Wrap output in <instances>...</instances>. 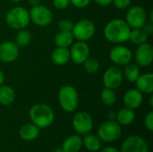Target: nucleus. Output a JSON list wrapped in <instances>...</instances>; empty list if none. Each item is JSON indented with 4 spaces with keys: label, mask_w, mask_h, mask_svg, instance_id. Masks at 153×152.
Returning a JSON list of instances; mask_svg holds the SVG:
<instances>
[{
    "label": "nucleus",
    "mask_w": 153,
    "mask_h": 152,
    "mask_svg": "<svg viewBox=\"0 0 153 152\" xmlns=\"http://www.w3.org/2000/svg\"><path fill=\"white\" fill-rule=\"evenodd\" d=\"M131 28L123 19H113L104 28V37L111 43L121 44L129 40Z\"/></svg>",
    "instance_id": "1"
},
{
    "label": "nucleus",
    "mask_w": 153,
    "mask_h": 152,
    "mask_svg": "<svg viewBox=\"0 0 153 152\" xmlns=\"http://www.w3.org/2000/svg\"><path fill=\"white\" fill-rule=\"evenodd\" d=\"M30 118L39 128H46L50 126L55 118L53 109L47 104L39 103L32 106L29 112Z\"/></svg>",
    "instance_id": "2"
},
{
    "label": "nucleus",
    "mask_w": 153,
    "mask_h": 152,
    "mask_svg": "<svg viewBox=\"0 0 153 152\" xmlns=\"http://www.w3.org/2000/svg\"><path fill=\"white\" fill-rule=\"evenodd\" d=\"M5 22L13 30L25 29L30 22L29 12L22 6H14L6 13Z\"/></svg>",
    "instance_id": "3"
},
{
    "label": "nucleus",
    "mask_w": 153,
    "mask_h": 152,
    "mask_svg": "<svg viewBox=\"0 0 153 152\" xmlns=\"http://www.w3.org/2000/svg\"><path fill=\"white\" fill-rule=\"evenodd\" d=\"M58 101L62 109L65 112H74L79 103V97L76 89L70 85H65L58 91Z\"/></svg>",
    "instance_id": "4"
},
{
    "label": "nucleus",
    "mask_w": 153,
    "mask_h": 152,
    "mask_svg": "<svg viewBox=\"0 0 153 152\" xmlns=\"http://www.w3.org/2000/svg\"><path fill=\"white\" fill-rule=\"evenodd\" d=\"M121 134L122 129L117 121H106L98 128V137L106 142H112L117 141L121 136Z\"/></svg>",
    "instance_id": "5"
},
{
    "label": "nucleus",
    "mask_w": 153,
    "mask_h": 152,
    "mask_svg": "<svg viewBox=\"0 0 153 152\" xmlns=\"http://www.w3.org/2000/svg\"><path fill=\"white\" fill-rule=\"evenodd\" d=\"M96 28L94 23L88 19L80 20L75 24H74L72 33L74 35V38L78 39L79 41H84L90 40L95 34Z\"/></svg>",
    "instance_id": "6"
},
{
    "label": "nucleus",
    "mask_w": 153,
    "mask_h": 152,
    "mask_svg": "<svg viewBox=\"0 0 153 152\" xmlns=\"http://www.w3.org/2000/svg\"><path fill=\"white\" fill-rule=\"evenodd\" d=\"M29 14L30 20L35 25L41 27L49 25L53 20V14L50 9L42 4L32 6V8L29 12Z\"/></svg>",
    "instance_id": "7"
},
{
    "label": "nucleus",
    "mask_w": 153,
    "mask_h": 152,
    "mask_svg": "<svg viewBox=\"0 0 153 152\" xmlns=\"http://www.w3.org/2000/svg\"><path fill=\"white\" fill-rule=\"evenodd\" d=\"M148 21V14L146 10L141 5H134L129 8L126 13V22L133 29L142 28Z\"/></svg>",
    "instance_id": "8"
},
{
    "label": "nucleus",
    "mask_w": 153,
    "mask_h": 152,
    "mask_svg": "<svg viewBox=\"0 0 153 152\" xmlns=\"http://www.w3.org/2000/svg\"><path fill=\"white\" fill-rule=\"evenodd\" d=\"M123 79L124 75L122 70L118 66L114 65L108 67L105 71L102 78V82L104 87L111 90H116L122 84Z\"/></svg>",
    "instance_id": "9"
},
{
    "label": "nucleus",
    "mask_w": 153,
    "mask_h": 152,
    "mask_svg": "<svg viewBox=\"0 0 153 152\" xmlns=\"http://www.w3.org/2000/svg\"><path fill=\"white\" fill-rule=\"evenodd\" d=\"M73 126L75 132L81 135L89 133L93 127L91 116L84 111L78 112L73 118Z\"/></svg>",
    "instance_id": "10"
},
{
    "label": "nucleus",
    "mask_w": 153,
    "mask_h": 152,
    "mask_svg": "<svg viewBox=\"0 0 153 152\" xmlns=\"http://www.w3.org/2000/svg\"><path fill=\"white\" fill-rule=\"evenodd\" d=\"M109 58L117 65H126L132 61L133 53L127 47L117 45L110 49Z\"/></svg>",
    "instance_id": "11"
},
{
    "label": "nucleus",
    "mask_w": 153,
    "mask_h": 152,
    "mask_svg": "<svg viewBox=\"0 0 153 152\" xmlns=\"http://www.w3.org/2000/svg\"><path fill=\"white\" fill-rule=\"evenodd\" d=\"M120 152H149V148L144 139L137 135H133L124 141Z\"/></svg>",
    "instance_id": "12"
},
{
    "label": "nucleus",
    "mask_w": 153,
    "mask_h": 152,
    "mask_svg": "<svg viewBox=\"0 0 153 152\" xmlns=\"http://www.w3.org/2000/svg\"><path fill=\"white\" fill-rule=\"evenodd\" d=\"M136 65L142 67H147L153 61V47L152 44L145 42L138 46L135 52Z\"/></svg>",
    "instance_id": "13"
},
{
    "label": "nucleus",
    "mask_w": 153,
    "mask_h": 152,
    "mask_svg": "<svg viewBox=\"0 0 153 152\" xmlns=\"http://www.w3.org/2000/svg\"><path fill=\"white\" fill-rule=\"evenodd\" d=\"M70 51V59L77 64L82 65V63L90 56V47L84 41H78L72 44Z\"/></svg>",
    "instance_id": "14"
},
{
    "label": "nucleus",
    "mask_w": 153,
    "mask_h": 152,
    "mask_svg": "<svg viewBox=\"0 0 153 152\" xmlns=\"http://www.w3.org/2000/svg\"><path fill=\"white\" fill-rule=\"evenodd\" d=\"M19 47L14 42L4 41L0 44V60L4 63H12L18 58Z\"/></svg>",
    "instance_id": "15"
},
{
    "label": "nucleus",
    "mask_w": 153,
    "mask_h": 152,
    "mask_svg": "<svg viewBox=\"0 0 153 152\" xmlns=\"http://www.w3.org/2000/svg\"><path fill=\"white\" fill-rule=\"evenodd\" d=\"M143 100V93L137 89H131L127 90L123 99L126 108H128L133 110L138 108L142 105Z\"/></svg>",
    "instance_id": "16"
},
{
    "label": "nucleus",
    "mask_w": 153,
    "mask_h": 152,
    "mask_svg": "<svg viewBox=\"0 0 153 152\" xmlns=\"http://www.w3.org/2000/svg\"><path fill=\"white\" fill-rule=\"evenodd\" d=\"M135 85L136 89L143 94H152L153 92V74L152 73L140 74L135 81Z\"/></svg>",
    "instance_id": "17"
},
{
    "label": "nucleus",
    "mask_w": 153,
    "mask_h": 152,
    "mask_svg": "<svg viewBox=\"0 0 153 152\" xmlns=\"http://www.w3.org/2000/svg\"><path fill=\"white\" fill-rule=\"evenodd\" d=\"M20 136L26 142H31L38 138L39 128L34 124H26L20 128Z\"/></svg>",
    "instance_id": "18"
},
{
    "label": "nucleus",
    "mask_w": 153,
    "mask_h": 152,
    "mask_svg": "<svg viewBox=\"0 0 153 152\" xmlns=\"http://www.w3.org/2000/svg\"><path fill=\"white\" fill-rule=\"evenodd\" d=\"M82 146V139L80 135H71L66 138L62 145L65 152H78Z\"/></svg>",
    "instance_id": "19"
},
{
    "label": "nucleus",
    "mask_w": 153,
    "mask_h": 152,
    "mask_svg": "<svg viewBox=\"0 0 153 152\" xmlns=\"http://www.w3.org/2000/svg\"><path fill=\"white\" fill-rule=\"evenodd\" d=\"M52 61L57 65H64L67 64L70 60V51L66 47H56L52 55H51Z\"/></svg>",
    "instance_id": "20"
},
{
    "label": "nucleus",
    "mask_w": 153,
    "mask_h": 152,
    "mask_svg": "<svg viewBox=\"0 0 153 152\" xmlns=\"http://www.w3.org/2000/svg\"><path fill=\"white\" fill-rule=\"evenodd\" d=\"M74 35L72 31H63L59 30L55 36V44L58 47L68 48L74 43Z\"/></svg>",
    "instance_id": "21"
},
{
    "label": "nucleus",
    "mask_w": 153,
    "mask_h": 152,
    "mask_svg": "<svg viewBox=\"0 0 153 152\" xmlns=\"http://www.w3.org/2000/svg\"><path fill=\"white\" fill-rule=\"evenodd\" d=\"M135 119V114L133 109L128 108H122L117 115V122L120 125H129Z\"/></svg>",
    "instance_id": "22"
},
{
    "label": "nucleus",
    "mask_w": 153,
    "mask_h": 152,
    "mask_svg": "<svg viewBox=\"0 0 153 152\" xmlns=\"http://www.w3.org/2000/svg\"><path fill=\"white\" fill-rule=\"evenodd\" d=\"M15 99V92L13 89L8 85L0 86V104L3 106L11 105Z\"/></svg>",
    "instance_id": "23"
},
{
    "label": "nucleus",
    "mask_w": 153,
    "mask_h": 152,
    "mask_svg": "<svg viewBox=\"0 0 153 152\" xmlns=\"http://www.w3.org/2000/svg\"><path fill=\"white\" fill-rule=\"evenodd\" d=\"M124 66H125V69L123 72V75L125 76V78L129 82H135V81L141 74L139 65L130 62L129 64H127Z\"/></svg>",
    "instance_id": "24"
},
{
    "label": "nucleus",
    "mask_w": 153,
    "mask_h": 152,
    "mask_svg": "<svg viewBox=\"0 0 153 152\" xmlns=\"http://www.w3.org/2000/svg\"><path fill=\"white\" fill-rule=\"evenodd\" d=\"M82 145L85 146V148L91 152L98 151L100 149L101 142L100 139L94 135V134H85V137L82 139Z\"/></svg>",
    "instance_id": "25"
},
{
    "label": "nucleus",
    "mask_w": 153,
    "mask_h": 152,
    "mask_svg": "<svg viewBox=\"0 0 153 152\" xmlns=\"http://www.w3.org/2000/svg\"><path fill=\"white\" fill-rule=\"evenodd\" d=\"M148 36L149 35L142 28L134 29V30H131L130 36H129V40H131L132 43H134V45L139 46L141 44H143V43L147 42Z\"/></svg>",
    "instance_id": "26"
},
{
    "label": "nucleus",
    "mask_w": 153,
    "mask_h": 152,
    "mask_svg": "<svg viewBox=\"0 0 153 152\" xmlns=\"http://www.w3.org/2000/svg\"><path fill=\"white\" fill-rule=\"evenodd\" d=\"M31 41V34L29 30L22 29L20 30L14 38V43L18 47H24L30 44Z\"/></svg>",
    "instance_id": "27"
},
{
    "label": "nucleus",
    "mask_w": 153,
    "mask_h": 152,
    "mask_svg": "<svg viewBox=\"0 0 153 152\" xmlns=\"http://www.w3.org/2000/svg\"><path fill=\"white\" fill-rule=\"evenodd\" d=\"M100 99L106 106H113L117 101V95L114 90L108 88H103L100 91Z\"/></svg>",
    "instance_id": "28"
},
{
    "label": "nucleus",
    "mask_w": 153,
    "mask_h": 152,
    "mask_svg": "<svg viewBox=\"0 0 153 152\" xmlns=\"http://www.w3.org/2000/svg\"><path fill=\"white\" fill-rule=\"evenodd\" d=\"M83 68L85 70L86 73H90V74H93L96 73L99 69H100V63L97 59L95 58H91V57H88L83 63Z\"/></svg>",
    "instance_id": "29"
},
{
    "label": "nucleus",
    "mask_w": 153,
    "mask_h": 152,
    "mask_svg": "<svg viewBox=\"0 0 153 152\" xmlns=\"http://www.w3.org/2000/svg\"><path fill=\"white\" fill-rule=\"evenodd\" d=\"M74 27V22L69 19H63L58 22L59 30L63 31H72Z\"/></svg>",
    "instance_id": "30"
},
{
    "label": "nucleus",
    "mask_w": 153,
    "mask_h": 152,
    "mask_svg": "<svg viewBox=\"0 0 153 152\" xmlns=\"http://www.w3.org/2000/svg\"><path fill=\"white\" fill-rule=\"evenodd\" d=\"M132 0H112V4L118 10H124L130 6Z\"/></svg>",
    "instance_id": "31"
},
{
    "label": "nucleus",
    "mask_w": 153,
    "mask_h": 152,
    "mask_svg": "<svg viewBox=\"0 0 153 152\" xmlns=\"http://www.w3.org/2000/svg\"><path fill=\"white\" fill-rule=\"evenodd\" d=\"M53 4L56 9L65 10L70 4V0H53Z\"/></svg>",
    "instance_id": "32"
},
{
    "label": "nucleus",
    "mask_w": 153,
    "mask_h": 152,
    "mask_svg": "<svg viewBox=\"0 0 153 152\" xmlns=\"http://www.w3.org/2000/svg\"><path fill=\"white\" fill-rule=\"evenodd\" d=\"M91 0H70V4L77 8H85L87 7Z\"/></svg>",
    "instance_id": "33"
},
{
    "label": "nucleus",
    "mask_w": 153,
    "mask_h": 152,
    "mask_svg": "<svg viewBox=\"0 0 153 152\" xmlns=\"http://www.w3.org/2000/svg\"><path fill=\"white\" fill-rule=\"evenodd\" d=\"M144 125L146 126V128L150 131L152 132L153 131V112L151 111L145 117L144 120Z\"/></svg>",
    "instance_id": "34"
},
{
    "label": "nucleus",
    "mask_w": 153,
    "mask_h": 152,
    "mask_svg": "<svg viewBox=\"0 0 153 152\" xmlns=\"http://www.w3.org/2000/svg\"><path fill=\"white\" fill-rule=\"evenodd\" d=\"M142 29L148 34V35H152L153 33V22L147 21L144 25L142 27Z\"/></svg>",
    "instance_id": "35"
},
{
    "label": "nucleus",
    "mask_w": 153,
    "mask_h": 152,
    "mask_svg": "<svg viewBox=\"0 0 153 152\" xmlns=\"http://www.w3.org/2000/svg\"><path fill=\"white\" fill-rule=\"evenodd\" d=\"M96 4H100V5H103V6H107L109 5L110 4H112V0H93Z\"/></svg>",
    "instance_id": "36"
},
{
    "label": "nucleus",
    "mask_w": 153,
    "mask_h": 152,
    "mask_svg": "<svg viewBox=\"0 0 153 152\" xmlns=\"http://www.w3.org/2000/svg\"><path fill=\"white\" fill-rule=\"evenodd\" d=\"M101 152H120L117 149L114 148V147H107L105 149H103V151Z\"/></svg>",
    "instance_id": "37"
},
{
    "label": "nucleus",
    "mask_w": 153,
    "mask_h": 152,
    "mask_svg": "<svg viewBox=\"0 0 153 152\" xmlns=\"http://www.w3.org/2000/svg\"><path fill=\"white\" fill-rule=\"evenodd\" d=\"M28 1H29L30 4H31L32 6L40 4V2H41V0H28Z\"/></svg>",
    "instance_id": "38"
},
{
    "label": "nucleus",
    "mask_w": 153,
    "mask_h": 152,
    "mask_svg": "<svg viewBox=\"0 0 153 152\" xmlns=\"http://www.w3.org/2000/svg\"><path fill=\"white\" fill-rule=\"evenodd\" d=\"M4 73L0 70V86L4 83Z\"/></svg>",
    "instance_id": "39"
},
{
    "label": "nucleus",
    "mask_w": 153,
    "mask_h": 152,
    "mask_svg": "<svg viewBox=\"0 0 153 152\" xmlns=\"http://www.w3.org/2000/svg\"><path fill=\"white\" fill-rule=\"evenodd\" d=\"M52 152H65V151H64V150H63L62 148H56V149H55V150H54Z\"/></svg>",
    "instance_id": "40"
},
{
    "label": "nucleus",
    "mask_w": 153,
    "mask_h": 152,
    "mask_svg": "<svg viewBox=\"0 0 153 152\" xmlns=\"http://www.w3.org/2000/svg\"><path fill=\"white\" fill-rule=\"evenodd\" d=\"M150 22H153V11H151V13H150Z\"/></svg>",
    "instance_id": "41"
},
{
    "label": "nucleus",
    "mask_w": 153,
    "mask_h": 152,
    "mask_svg": "<svg viewBox=\"0 0 153 152\" xmlns=\"http://www.w3.org/2000/svg\"><path fill=\"white\" fill-rule=\"evenodd\" d=\"M150 105H151V107L152 108L153 107V97L152 96L151 97V99H150Z\"/></svg>",
    "instance_id": "42"
},
{
    "label": "nucleus",
    "mask_w": 153,
    "mask_h": 152,
    "mask_svg": "<svg viewBox=\"0 0 153 152\" xmlns=\"http://www.w3.org/2000/svg\"><path fill=\"white\" fill-rule=\"evenodd\" d=\"M9 1H11V2H13V3H19V2H21L22 0H9Z\"/></svg>",
    "instance_id": "43"
}]
</instances>
